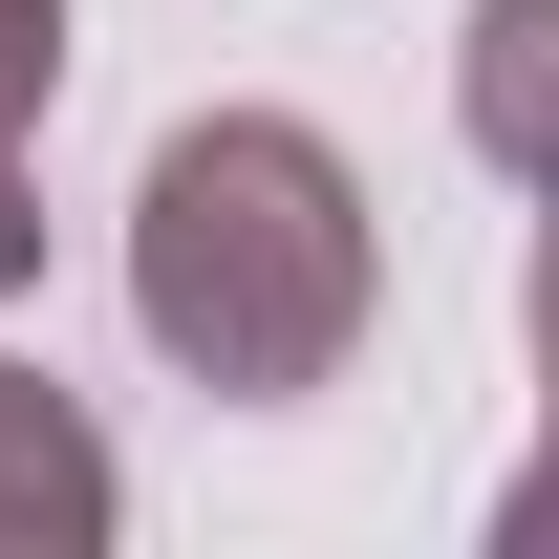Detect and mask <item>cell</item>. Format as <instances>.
<instances>
[{
    "label": "cell",
    "mask_w": 559,
    "mask_h": 559,
    "mask_svg": "<svg viewBox=\"0 0 559 559\" xmlns=\"http://www.w3.org/2000/svg\"><path fill=\"white\" fill-rule=\"evenodd\" d=\"M86 538H108V430L44 366H0V559H86Z\"/></svg>",
    "instance_id": "obj_2"
},
{
    "label": "cell",
    "mask_w": 559,
    "mask_h": 559,
    "mask_svg": "<svg viewBox=\"0 0 559 559\" xmlns=\"http://www.w3.org/2000/svg\"><path fill=\"white\" fill-rule=\"evenodd\" d=\"M44 86H66V0H0V130H44Z\"/></svg>",
    "instance_id": "obj_4"
},
{
    "label": "cell",
    "mask_w": 559,
    "mask_h": 559,
    "mask_svg": "<svg viewBox=\"0 0 559 559\" xmlns=\"http://www.w3.org/2000/svg\"><path fill=\"white\" fill-rule=\"evenodd\" d=\"M44 280V194H22V130H0V301Z\"/></svg>",
    "instance_id": "obj_5"
},
{
    "label": "cell",
    "mask_w": 559,
    "mask_h": 559,
    "mask_svg": "<svg viewBox=\"0 0 559 559\" xmlns=\"http://www.w3.org/2000/svg\"><path fill=\"white\" fill-rule=\"evenodd\" d=\"M538 66H559V0H495L474 22V130L495 151H538Z\"/></svg>",
    "instance_id": "obj_3"
},
{
    "label": "cell",
    "mask_w": 559,
    "mask_h": 559,
    "mask_svg": "<svg viewBox=\"0 0 559 559\" xmlns=\"http://www.w3.org/2000/svg\"><path fill=\"white\" fill-rule=\"evenodd\" d=\"M366 280H388L366 173H345L323 130H280V108L173 130V151H151V194H130V323L194 366L215 409H301V388H345Z\"/></svg>",
    "instance_id": "obj_1"
}]
</instances>
